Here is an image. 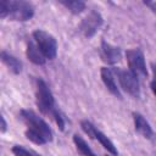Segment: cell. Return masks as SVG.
I'll return each instance as SVG.
<instances>
[{
  "label": "cell",
  "mask_w": 156,
  "mask_h": 156,
  "mask_svg": "<svg viewBox=\"0 0 156 156\" xmlns=\"http://www.w3.org/2000/svg\"><path fill=\"white\" fill-rule=\"evenodd\" d=\"M35 104L43 115L51 118L61 130L65 129V118L55 101L52 91L40 78L35 80Z\"/></svg>",
  "instance_id": "7a4b0ae2"
},
{
  "label": "cell",
  "mask_w": 156,
  "mask_h": 156,
  "mask_svg": "<svg viewBox=\"0 0 156 156\" xmlns=\"http://www.w3.org/2000/svg\"><path fill=\"white\" fill-rule=\"evenodd\" d=\"M106 156H112V155H106Z\"/></svg>",
  "instance_id": "44dd1931"
},
{
  "label": "cell",
  "mask_w": 156,
  "mask_h": 156,
  "mask_svg": "<svg viewBox=\"0 0 156 156\" xmlns=\"http://www.w3.org/2000/svg\"><path fill=\"white\" fill-rule=\"evenodd\" d=\"M150 67H151V71H152V76H154V82H156V62H151Z\"/></svg>",
  "instance_id": "d6986e66"
},
{
  "label": "cell",
  "mask_w": 156,
  "mask_h": 156,
  "mask_svg": "<svg viewBox=\"0 0 156 156\" xmlns=\"http://www.w3.org/2000/svg\"><path fill=\"white\" fill-rule=\"evenodd\" d=\"M34 16V6L29 1L23 0H1L0 17L11 21L26 22Z\"/></svg>",
  "instance_id": "3957f363"
},
{
  "label": "cell",
  "mask_w": 156,
  "mask_h": 156,
  "mask_svg": "<svg viewBox=\"0 0 156 156\" xmlns=\"http://www.w3.org/2000/svg\"><path fill=\"white\" fill-rule=\"evenodd\" d=\"M126 58H127L128 67H129L130 72H133L138 78H146L147 77L145 56H144V52L139 48L127 50L126 51Z\"/></svg>",
  "instance_id": "8992f818"
},
{
  "label": "cell",
  "mask_w": 156,
  "mask_h": 156,
  "mask_svg": "<svg viewBox=\"0 0 156 156\" xmlns=\"http://www.w3.org/2000/svg\"><path fill=\"white\" fill-rule=\"evenodd\" d=\"M100 74H101V79L105 84V87L107 88V90L116 98L118 99H122V94H121V90L117 85V82H116V74H115V71L113 68H110V67H101V71H100Z\"/></svg>",
  "instance_id": "30bf717a"
},
{
  "label": "cell",
  "mask_w": 156,
  "mask_h": 156,
  "mask_svg": "<svg viewBox=\"0 0 156 156\" xmlns=\"http://www.w3.org/2000/svg\"><path fill=\"white\" fill-rule=\"evenodd\" d=\"M150 88H151V91L154 93V95H155V98H156V82H151L150 83Z\"/></svg>",
  "instance_id": "ffe728a7"
},
{
  "label": "cell",
  "mask_w": 156,
  "mask_h": 156,
  "mask_svg": "<svg viewBox=\"0 0 156 156\" xmlns=\"http://www.w3.org/2000/svg\"><path fill=\"white\" fill-rule=\"evenodd\" d=\"M144 5H146L154 13H156V1H144Z\"/></svg>",
  "instance_id": "e0dca14e"
},
{
  "label": "cell",
  "mask_w": 156,
  "mask_h": 156,
  "mask_svg": "<svg viewBox=\"0 0 156 156\" xmlns=\"http://www.w3.org/2000/svg\"><path fill=\"white\" fill-rule=\"evenodd\" d=\"M104 18L100 15V12L91 10L80 22L79 24V32L85 38H91L95 35V33L99 30V28L102 26Z\"/></svg>",
  "instance_id": "ba28073f"
},
{
  "label": "cell",
  "mask_w": 156,
  "mask_h": 156,
  "mask_svg": "<svg viewBox=\"0 0 156 156\" xmlns=\"http://www.w3.org/2000/svg\"><path fill=\"white\" fill-rule=\"evenodd\" d=\"M1 61L2 63L9 68V71L13 74H20L22 72V62L13 55H11L10 52L2 50L1 51Z\"/></svg>",
  "instance_id": "4fadbf2b"
},
{
  "label": "cell",
  "mask_w": 156,
  "mask_h": 156,
  "mask_svg": "<svg viewBox=\"0 0 156 156\" xmlns=\"http://www.w3.org/2000/svg\"><path fill=\"white\" fill-rule=\"evenodd\" d=\"M26 55H27L28 60H29L32 63L37 65V66H43V65H45V62L48 61V60L44 57V55L41 54V51L38 49V46H37V44L34 43L33 39H29V40L27 41Z\"/></svg>",
  "instance_id": "7c38bea8"
},
{
  "label": "cell",
  "mask_w": 156,
  "mask_h": 156,
  "mask_svg": "<svg viewBox=\"0 0 156 156\" xmlns=\"http://www.w3.org/2000/svg\"><path fill=\"white\" fill-rule=\"evenodd\" d=\"M7 129V124H6V121H5V117L1 116V133H5Z\"/></svg>",
  "instance_id": "ac0fdd59"
},
{
  "label": "cell",
  "mask_w": 156,
  "mask_h": 156,
  "mask_svg": "<svg viewBox=\"0 0 156 156\" xmlns=\"http://www.w3.org/2000/svg\"><path fill=\"white\" fill-rule=\"evenodd\" d=\"M73 143L76 145V149L83 155V156H98L93 150L91 147L88 145V143L78 134H74L73 135Z\"/></svg>",
  "instance_id": "9a60e30c"
},
{
  "label": "cell",
  "mask_w": 156,
  "mask_h": 156,
  "mask_svg": "<svg viewBox=\"0 0 156 156\" xmlns=\"http://www.w3.org/2000/svg\"><path fill=\"white\" fill-rule=\"evenodd\" d=\"M100 57L107 65H116L122 58V50L121 48L102 40L100 45Z\"/></svg>",
  "instance_id": "9c48e42d"
},
{
  "label": "cell",
  "mask_w": 156,
  "mask_h": 156,
  "mask_svg": "<svg viewBox=\"0 0 156 156\" xmlns=\"http://www.w3.org/2000/svg\"><path fill=\"white\" fill-rule=\"evenodd\" d=\"M32 39L37 44L38 49L41 51L46 60H54L57 55V41L55 37L46 30L35 29L32 33Z\"/></svg>",
  "instance_id": "277c9868"
},
{
  "label": "cell",
  "mask_w": 156,
  "mask_h": 156,
  "mask_svg": "<svg viewBox=\"0 0 156 156\" xmlns=\"http://www.w3.org/2000/svg\"><path fill=\"white\" fill-rule=\"evenodd\" d=\"M133 121H134V127L135 130L144 138L151 139L154 136V130L150 126V123L145 119V117L139 113V112H133Z\"/></svg>",
  "instance_id": "8fae6325"
},
{
  "label": "cell",
  "mask_w": 156,
  "mask_h": 156,
  "mask_svg": "<svg viewBox=\"0 0 156 156\" xmlns=\"http://www.w3.org/2000/svg\"><path fill=\"white\" fill-rule=\"evenodd\" d=\"M20 118L26 126V138L37 145H45L52 140V129L34 111L23 108L20 111Z\"/></svg>",
  "instance_id": "6da1fadb"
},
{
  "label": "cell",
  "mask_w": 156,
  "mask_h": 156,
  "mask_svg": "<svg viewBox=\"0 0 156 156\" xmlns=\"http://www.w3.org/2000/svg\"><path fill=\"white\" fill-rule=\"evenodd\" d=\"M80 127H82V129L85 132V134H88L91 139L98 140V141L100 143V145H101L105 150H107L112 156H117V155H118V150H117V147L115 146V144H113L101 130H99L90 121H88V119L80 121Z\"/></svg>",
  "instance_id": "52a82bcc"
},
{
  "label": "cell",
  "mask_w": 156,
  "mask_h": 156,
  "mask_svg": "<svg viewBox=\"0 0 156 156\" xmlns=\"http://www.w3.org/2000/svg\"><path fill=\"white\" fill-rule=\"evenodd\" d=\"M115 74L118 79L119 87L123 91H126L128 95L138 99L140 96V83L139 78L130 72L129 69H123V68H113Z\"/></svg>",
  "instance_id": "5b68a950"
},
{
  "label": "cell",
  "mask_w": 156,
  "mask_h": 156,
  "mask_svg": "<svg viewBox=\"0 0 156 156\" xmlns=\"http://www.w3.org/2000/svg\"><path fill=\"white\" fill-rule=\"evenodd\" d=\"M58 2L73 15H79L87 9V4L82 0H60Z\"/></svg>",
  "instance_id": "5bb4252c"
},
{
  "label": "cell",
  "mask_w": 156,
  "mask_h": 156,
  "mask_svg": "<svg viewBox=\"0 0 156 156\" xmlns=\"http://www.w3.org/2000/svg\"><path fill=\"white\" fill-rule=\"evenodd\" d=\"M12 154L15 156H39L38 154L21 146V145H13L12 146Z\"/></svg>",
  "instance_id": "2e32d148"
}]
</instances>
